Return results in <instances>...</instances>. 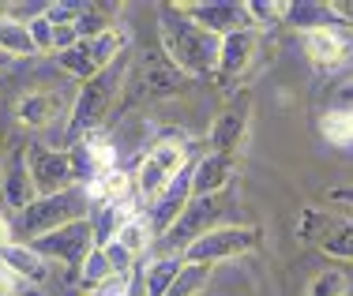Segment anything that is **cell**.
Wrapping results in <instances>:
<instances>
[{
	"label": "cell",
	"instance_id": "1",
	"mask_svg": "<svg viewBox=\"0 0 353 296\" xmlns=\"http://www.w3.org/2000/svg\"><path fill=\"white\" fill-rule=\"evenodd\" d=\"M158 45H162V53L170 56L188 79H203V75L218 72L222 38H214L211 30L196 27V23L181 12V4H158Z\"/></svg>",
	"mask_w": 353,
	"mask_h": 296
},
{
	"label": "cell",
	"instance_id": "2",
	"mask_svg": "<svg viewBox=\"0 0 353 296\" xmlns=\"http://www.w3.org/2000/svg\"><path fill=\"white\" fill-rule=\"evenodd\" d=\"M128 61H132V56L124 53L121 61H113L105 72H98L94 79H87L79 87L75 105H72V113H68V142H79L83 135H90V131L102 128V120L113 113L117 98H121V90H124Z\"/></svg>",
	"mask_w": 353,
	"mask_h": 296
},
{
	"label": "cell",
	"instance_id": "3",
	"mask_svg": "<svg viewBox=\"0 0 353 296\" xmlns=\"http://www.w3.org/2000/svg\"><path fill=\"white\" fill-rule=\"evenodd\" d=\"M188 75L176 67L170 56L162 53V45L143 49L139 56L128 61V75H124L121 105H143V101H162L184 90Z\"/></svg>",
	"mask_w": 353,
	"mask_h": 296
},
{
	"label": "cell",
	"instance_id": "4",
	"mask_svg": "<svg viewBox=\"0 0 353 296\" xmlns=\"http://www.w3.org/2000/svg\"><path fill=\"white\" fill-rule=\"evenodd\" d=\"M83 218H90V199H87V191L75 184V188L57 191V195H38L27 210H19V214L12 218V229L19 236V244H30V240H38V236H46L53 229L83 222Z\"/></svg>",
	"mask_w": 353,
	"mask_h": 296
},
{
	"label": "cell",
	"instance_id": "5",
	"mask_svg": "<svg viewBox=\"0 0 353 296\" xmlns=\"http://www.w3.org/2000/svg\"><path fill=\"white\" fill-rule=\"evenodd\" d=\"M297 240L316 244L331 259L353 263V214H334V210H319V207L301 210Z\"/></svg>",
	"mask_w": 353,
	"mask_h": 296
},
{
	"label": "cell",
	"instance_id": "6",
	"mask_svg": "<svg viewBox=\"0 0 353 296\" xmlns=\"http://www.w3.org/2000/svg\"><path fill=\"white\" fill-rule=\"evenodd\" d=\"M124 53H128V38L117 27L109 34H98V38H79L72 49L57 53V64L68 75H75L79 83H87V79H94L98 72H105L113 61H121Z\"/></svg>",
	"mask_w": 353,
	"mask_h": 296
},
{
	"label": "cell",
	"instance_id": "7",
	"mask_svg": "<svg viewBox=\"0 0 353 296\" xmlns=\"http://www.w3.org/2000/svg\"><path fill=\"white\" fill-rule=\"evenodd\" d=\"M263 233L256 225H218V229L203 233L188 251H184V263H203V266H218V263H230V259H241L248 251L259 248Z\"/></svg>",
	"mask_w": 353,
	"mask_h": 296
},
{
	"label": "cell",
	"instance_id": "8",
	"mask_svg": "<svg viewBox=\"0 0 353 296\" xmlns=\"http://www.w3.org/2000/svg\"><path fill=\"white\" fill-rule=\"evenodd\" d=\"M184 158H188V147H184L181 139H162V142H154V147L139 158V169H136L132 180H136V191H139L143 207L154 202L165 188H170V180L181 173L184 165H188Z\"/></svg>",
	"mask_w": 353,
	"mask_h": 296
},
{
	"label": "cell",
	"instance_id": "9",
	"mask_svg": "<svg viewBox=\"0 0 353 296\" xmlns=\"http://www.w3.org/2000/svg\"><path fill=\"white\" fill-rule=\"evenodd\" d=\"M225 202H230L225 191L222 195H192V202L184 207V214L176 218V222L170 225V233L162 236L165 255H184V251H188L203 233L218 229V218H222Z\"/></svg>",
	"mask_w": 353,
	"mask_h": 296
},
{
	"label": "cell",
	"instance_id": "10",
	"mask_svg": "<svg viewBox=\"0 0 353 296\" xmlns=\"http://www.w3.org/2000/svg\"><path fill=\"white\" fill-rule=\"evenodd\" d=\"M30 248H34L46 263H64L68 270L79 274L83 263H87V255L98 244H94V233H90V222L83 218V222H72V225H64V229H53V233L38 236V240H30Z\"/></svg>",
	"mask_w": 353,
	"mask_h": 296
},
{
	"label": "cell",
	"instance_id": "11",
	"mask_svg": "<svg viewBox=\"0 0 353 296\" xmlns=\"http://www.w3.org/2000/svg\"><path fill=\"white\" fill-rule=\"evenodd\" d=\"M27 169L38 195H57V191H68L79 184L72 150H53V147H41V142L27 147Z\"/></svg>",
	"mask_w": 353,
	"mask_h": 296
},
{
	"label": "cell",
	"instance_id": "12",
	"mask_svg": "<svg viewBox=\"0 0 353 296\" xmlns=\"http://www.w3.org/2000/svg\"><path fill=\"white\" fill-rule=\"evenodd\" d=\"M248 128H252V94L241 90V94L214 116L211 131H207L211 154H233L237 158V150L245 147V139H248Z\"/></svg>",
	"mask_w": 353,
	"mask_h": 296
},
{
	"label": "cell",
	"instance_id": "13",
	"mask_svg": "<svg viewBox=\"0 0 353 296\" xmlns=\"http://www.w3.org/2000/svg\"><path fill=\"white\" fill-rule=\"evenodd\" d=\"M181 12L188 15L196 27L211 30L214 38H230L237 30H256L248 19L245 0H199V4H181Z\"/></svg>",
	"mask_w": 353,
	"mask_h": 296
},
{
	"label": "cell",
	"instance_id": "14",
	"mask_svg": "<svg viewBox=\"0 0 353 296\" xmlns=\"http://www.w3.org/2000/svg\"><path fill=\"white\" fill-rule=\"evenodd\" d=\"M188 202H192V162L173 176L170 188H165L162 195L143 207V222H147V229L154 233V240L170 233V225L184 214V207H188Z\"/></svg>",
	"mask_w": 353,
	"mask_h": 296
},
{
	"label": "cell",
	"instance_id": "15",
	"mask_svg": "<svg viewBox=\"0 0 353 296\" xmlns=\"http://www.w3.org/2000/svg\"><path fill=\"white\" fill-rule=\"evenodd\" d=\"M34 199H38V191H34V180H30V169H27V150L15 147L4 162V173H0V207H4L0 214L15 218Z\"/></svg>",
	"mask_w": 353,
	"mask_h": 296
},
{
	"label": "cell",
	"instance_id": "16",
	"mask_svg": "<svg viewBox=\"0 0 353 296\" xmlns=\"http://www.w3.org/2000/svg\"><path fill=\"white\" fill-rule=\"evenodd\" d=\"M305 41V56L312 61L316 72H334L353 56V30L350 27H327V30H312L301 34Z\"/></svg>",
	"mask_w": 353,
	"mask_h": 296
},
{
	"label": "cell",
	"instance_id": "17",
	"mask_svg": "<svg viewBox=\"0 0 353 296\" xmlns=\"http://www.w3.org/2000/svg\"><path fill=\"white\" fill-rule=\"evenodd\" d=\"M72 162H75V176H79V188L90 184L94 176H105L117 169V150L109 147V139L102 131H90L83 135L79 142H72Z\"/></svg>",
	"mask_w": 353,
	"mask_h": 296
},
{
	"label": "cell",
	"instance_id": "18",
	"mask_svg": "<svg viewBox=\"0 0 353 296\" xmlns=\"http://www.w3.org/2000/svg\"><path fill=\"white\" fill-rule=\"evenodd\" d=\"M259 53V30H237L230 38H222V49H218V79L222 83H237L241 75L252 67Z\"/></svg>",
	"mask_w": 353,
	"mask_h": 296
},
{
	"label": "cell",
	"instance_id": "19",
	"mask_svg": "<svg viewBox=\"0 0 353 296\" xmlns=\"http://www.w3.org/2000/svg\"><path fill=\"white\" fill-rule=\"evenodd\" d=\"M237 173V158L233 154H199L192 162V195H222L233 184Z\"/></svg>",
	"mask_w": 353,
	"mask_h": 296
},
{
	"label": "cell",
	"instance_id": "20",
	"mask_svg": "<svg viewBox=\"0 0 353 296\" xmlns=\"http://www.w3.org/2000/svg\"><path fill=\"white\" fill-rule=\"evenodd\" d=\"M282 27H297L301 34L327 30V27H346L339 15V4H323V0H293L285 4Z\"/></svg>",
	"mask_w": 353,
	"mask_h": 296
},
{
	"label": "cell",
	"instance_id": "21",
	"mask_svg": "<svg viewBox=\"0 0 353 296\" xmlns=\"http://www.w3.org/2000/svg\"><path fill=\"white\" fill-rule=\"evenodd\" d=\"M0 266H8L12 274H19L27 285H41L49 277V263L38 255L30 244H8V248H0Z\"/></svg>",
	"mask_w": 353,
	"mask_h": 296
},
{
	"label": "cell",
	"instance_id": "22",
	"mask_svg": "<svg viewBox=\"0 0 353 296\" xmlns=\"http://www.w3.org/2000/svg\"><path fill=\"white\" fill-rule=\"evenodd\" d=\"M319 135H323L331 147L350 150L353 147V105H331L319 116Z\"/></svg>",
	"mask_w": 353,
	"mask_h": 296
},
{
	"label": "cell",
	"instance_id": "23",
	"mask_svg": "<svg viewBox=\"0 0 353 296\" xmlns=\"http://www.w3.org/2000/svg\"><path fill=\"white\" fill-rule=\"evenodd\" d=\"M184 259L181 255H158L143 266V282H147V296H165V289L176 282Z\"/></svg>",
	"mask_w": 353,
	"mask_h": 296
},
{
	"label": "cell",
	"instance_id": "24",
	"mask_svg": "<svg viewBox=\"0 0 353 296\" xmlns=\"http://www.w3.org/2000/svg\"><path fill=\"white\" fill-rule=\"evenodd\" d=\"M0 49H4L8 56H34V41H30V30L23 19H12V15H0Z\"/></svg>",
	"mask_w": 353,
	"mask_h": 296
},
{
	"label": "cell",
	"instance_id": "25",
	"mask_svg": "<svg viewBox=\"0 0 353 296\" xmlns=\"http://www.w3.org/2000/svg\"><path fill=\"white\" fill-rule=\"evenodd\" d=\"M57 109H61L57 94H27L19 101V120L27 128H46V124H53Z\"/></svg>",
	"mask_w": 353,
	"mask_h": 296
},
{
	"label": "cell",
	"instance_id": "26",
	"mask_svg": "<svg viewBox=\"0 0 353 296\" xmlns=\"http://www.w3.org/2000/svg\"><path fill=\"white\" fill-rule=\"evenodd\" d=\"M214 266H203V263H184L181 274H176V282L165 289V296H199L207 289V282H211Z\"/></svg>",
	"mask_w": 353,
	"mask_h": 296
},
{
	"label": "cell",
	"instance_id": "27",
	"mask_svg": "<svg viewBox=\"0 0 353 296\" xmlns=\"http://www.w3.org/2000/svg\"><path fill=\"white\" fill-rule=\"evenodd\" d=\"M113 15L117 12L109 4H87V12L79 15L75 30H79V38H98V34H109V30H117Z\"/></svg>",
	"mask_w": 353,
	"mask_h": 296
},
{
	"label": "cell",
	"instance_id": "28",
	"mask_svg": "<svg viewBox=\"0 0 353 296\" xmlns=\"http://www.w3.org/2000/svg\"><path fill=\"white\" fill-rule=\"evenodd\" d=\"M117 244H121V248H128L136 259H139V255H147V248L154 244V233L147 229V222H143V214H139V218H132V222L124 225L121 233H117Z\"/></svg>",
	"mask_w": 353,
	"mask_h": 296
},
{
	"label": "cell",
	"instance_id": "29",
	"mask_svg": "<svg viewBox=\"0 0 353 296\" xmlns=\"http://www.w3.org/2000/svg\"><path fill=\"white\" fill-rule=\"evenodd\" d=\"M308 296H350V274L346 270H319L308 285Z\"/></svg>",
	"mask_w": 353,
	"mask_h": 296
},
{
	"label": "cell",
	"instance_id": "30",
	"mask_svg": "<svg viewBox=\"0 0 353 296\" xmlns=\"http://www.w3.org/2000/svg\"><path fill=\"white\" fill-rule=\"evenodd\" d=\"M109 277H117L113 270H109V263H105V255H102V248H94L87 255V263H83V270H79V282H83V289H102V285L109 282Z\"/></svg>",
	"mask_w": 353,
	"mask_h": 296
},
{
	"label": "cell",
	"instance_id": "31",
	"mask_svg": "<svg viewBox=\"0 0 353 296\" xmlns=\"http://www.w3.org/2000/svg\"><path fill=\"white\" fill-rule=\"evenodd\" d=\"M245 8H248V19L256 30L263 23H282V15H285V4H279V0H245Z\"/></svg>",
	"mask_w": 353,
	"mask_h": 296
},
{
	"label": "cell",
	"instance_id": "32",
	"mask_svg": "<svg viewBox=\"0 0 353 296\" xmlns=\"http://www.w3.org/2000/svg\"><path fill=\"white\" fill-rule=\"evenodd\" d=\"M87 12V0H79V4H46V19L53 23V27H75V23H79V15Z\"/></svg>",
	"mask_w": 353,
	"mask_h": 296
},
{
	"label": "cell",
	"instance_id": "33",
	"mask_svg": "<svg viewBox=\"0 0 353 296\" xmlns=\"http://www.w3.org/2000/svg\"><path fill=\"white\" fill-rule=\"evenodd\" d=\"M102 255H105V263H109V270H113L117 277H124V274H128L132 266L139 263V259L132 255L128 248H121V244H117V240H109V244H105V248H102Z\"/></svg>",
	"mask_w": 353,
	"mask_h": 296
},
{
	"label": "cell",
	"instance_id": "34",
	"mask_svg": "<svg viewBox=\"0 0 353 296\" xmlns=\"http://www.w3.org/2000/svg\"><path fill=\"white\" fill-rule=\"evenodd\" d=\"M27 30H30V41H34L38 53H53V23L46 19V12H41L38 19H30Z\"/></svg>",
	"mask_w": 353,
	"mask_h": 296
},
{
	"label": "cell",
	"instance_id": "35",
	"mask_svg": "<svg viewBox=\"0 0 353 296\" xmlns=\"http://www.w3.org/2000/svg\"><path fill=\"white\" fill-rule=\"evenodd\" d=\"M23 293L34 296V293H30V285L23 282L19 274H12L8 266H0V296H23Z\"/></svg>",
	"mask_w": 353,
	"mask_h": 296
},
{
	"label": "cell",
	"instance_id": "36",
	"mask_svg": "<svg viewBox=\"0 0 353 296\" xmlns=\"http://www.w3.org/2000/svg\"><path fill=\"white\" fill-rule=\"evenodd\" d=\"M124 285H128V274H124V277H109L102 289L87 293V296H124Z\"/></svg>",
	"mask_w": 353,
	"mask_h": 296
},
{
	"label": "cell",
	"instance_id": "37",
	"mask_svg": "<svg viewBox=\"0 0 353 296\" xmlns=\"http://www.w3.org/2000/svg\"><path fill=\"white\" fill-rule=\"evenodd\" d=\"M8 244H15V229H12V218L0 214V248H8Z\"/></svg>",
	"mask_w": 353,
	"mask_h": 296
},
{
	"label": "cell",
	"instance_id": "38",
	"mask_svg": "<svg viewBox=\"0 0 353 296\" xmlns=\"http://www.w3.org/2000/svg\"><path fill=\"white\" fill-rule=\"evenodd\" d=\"M339 105H353V79L339 87Z\"/></svg>",
	"mask_w": 353,
	"mask_h": 296
},
{
	"label": "cell",
	"instance_id": "39",
	"mask_svg": "<svg viewBox=\"0 0 353 296\" xmlns=\"http://www.w3.org/2000/svg\"><path fill=\"white\" fill-rule=\"evenodd\" d=\"M331 199H334V202H353V188H334Z\"/></svg>",
	"mask_w": 353,
	"mask_h": 296
},
{
	"label": "cell",
	"instance_id": "40",
	"mask_svg": "<svg viewBox=\"0 0 353 296\" xmlns=\"http://www.w3.org/2000/svg\"><path fill=\"white\" fill-rule=\"evenodd\" d=\"M339 15H342V23L353 30V4H339Z\"/></svg>",
	"mask_w": 353,
	"mask_h": 296
},
{
	"label": "cell",
	"instance_id": "41",
	"mask_svg": "<svg viewBox=\"0 0 353 296\" xmlns=\"http://www.w3.org/2000/svg\"><path fill=\"white\" fill-rule=\"evenodd\" d=\"M8 64H12V56H8L4 49H0V67H8Z\"/></svg>",
	"mask_w": 353,
	"mask_h": 296
},
{
	"label": "cell",
	"instance_id": "42",
	"mask_svg": "<svg viewBox=\"0 0 353 296\" xmlns=\"http://www.w3.org/2000/svg\"><path fill=\"white\" fill-rule=\"evenodd\" d=\"M350 293H353V277H350Z\"/></svg>",
	"mask_w": 353,
	"mask_h": 296
}]
</instances>
